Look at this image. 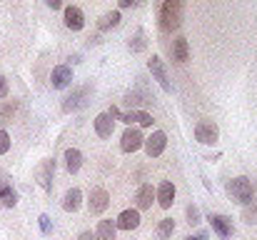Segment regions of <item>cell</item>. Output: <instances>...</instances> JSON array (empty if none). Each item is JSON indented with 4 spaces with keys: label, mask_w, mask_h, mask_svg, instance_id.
I'll return each instance as SVG.
<instances>
[{
    "label": "cell",
    "mask_w": 257,
    "mask_h": 240,
    "mask_svg": "<svg viewBox=\"0 0 257 240\" xmlns=\"http://www.w3.org/2000/svg\"><path fill=\"white\" fill-rule=\"evenodd\" d=\"M38 223H40V233H43V235H50V233H53V220H50V215L43 213V215L38 218Z\"/></svg>",
    "instance_id": "29"
},
{
    "label": "cell",
    "mask_w": 257,
    "mask_h": 240,
    "mask_svg": "<svg viewBox=\"0 0 257 240\" xmlns=\"http://www.w3.org/2000/svg\"><path fill=\"white\" fill-rule=\"evenodd\" d=\"M185 240H210V235H207V230H200V233H195V235H187Z\"/></svg>",
    "instance_id": "33"
},
{
    "label": "cell",
    "mask_w": 257,
    "mask_h": 240,
    "mask_svg": "<svg viewBox=\"0 0 257 240\" xmlns=\"http://www.w3.org/2000/svg\"><path fill=\"white\" fill-rule=\"evenodd\" d=\"M45 3H48V8H53V10L63 8V0H45Z\"/></svg>",
    "instance_id": "35"
},
{
    "label": "cell",
    "mask_w": 257,
    "mask_h": 240,
    "mask_svg": "<svg viewBox=\"0 0 257 240\" xmlns=\"http://www.w3.org/2000/svg\"><path fill=\"white\" fill-rule=\"evenodd\" d=\"M185 215H187V225H190V228H192V225H200V208H197V205H187Z\"/></svg>",
    "instance_id": "28"
},
{
    "label": "cell",
    "mask_w": 257,
    "mask_h": 240,
    "mask_svg": "<svg viewBox=\"0 0 257 240\" xmlns=\"http://www.w3.org/2000/svg\"><path fill=\"white\" fill-rule=\"evenodd\" d=\"M172 60L175 63H187L190 60V45H187V38H182V35H177L175 40H172Z\"/></svg>",
    "instance_id": "16"
},
{
    "label": "cell",
    "mask_w": 257,
    "mask_h": 240,
    "mask_svg": "<svg viewBox=\"0 0 257 240\" xmlns=\"http://www.w3.org/2000/svg\"><path fill=\"white\" fill-rule=\"evenodd\" d=\"M63 20H65V28H68V30H73V33H78V30H83V28H85V13H83L78 5H68V8H65Z\"/></svg>",
    "instance_id": "11"
},
{
    "label": "cell",
    "mask_w": 257,
    "mask_h": 240,
    "mask_svg": "<svg viewBox=\"0 0 257 240\" xmlns=\"http://www.w3.org/2000/svg\"><path fill=\"white\" fill-rule=\"evenodd\" d=\"M13 115H15V103L5 100V103L0 105V118H3V120H8V118H13Z\"/></svg>",
    "instance_id": "30"
},
{
    "label": "cell",
    "mask_w": 257,
    "mask_h": 240,
    "mask_svg": "<svg viewBox=\"0 0 257 240\" xmlns=\"http://www.w3.org/2000/svg\"><path fill=\"white\" fill-rule=\"evenodd\" d=\"M220 138V128L212 123V120H200L195 125V140L202 143V145H215Z\"/></svg>",
    "instance_id": "3"
},
{
    "label": "cell",
    "mask_w": 257,
    "mask_h": 240,
    "mask_svg": "<svg viewBox=\"0 0 257 240\" xmlns=\"http://www.w3.org/2000/svg\"><path fill=\"white\" fill-rule=\"evenodd\" d=\"M117 120H122L125 125H133V123H138V125H143V128H150L155 120H153V115L150 113H145V110H125V113H120V118Z\"/></svg>",
    "instance_id": "13"
},
{
    "label": "cell",
    "mask_w": 257,
    "mask_h": 240,
    "mask_svg": "<svg viewBox=\"0 0 257 240\" xmlns=\"http://www.w3.org/2000/svg\"><path fill=\"white\" fill-rule=\"evenodd\" d=\"M140 225V210H122L120 215H117V220H115V228H120V230H135Z\"/></svg>",
    "instance_id": "15"
},
{
    "label": "cell",
    "mask_w": 257,
    "mask_h": 240,
    "mask_svg": "<svg viewBox=\"0 0 257 240\" xmlns=\"http://www.w3.org/2000/svg\"><path fill=\"white\" fill-rule=\"evenodd\" d=\"M120 20H122L120 10H112V13H105V15L100 18L97 28H100V30H110V28H117V25H120Z\"/></svg>",
    "instance_id": "24"
},
{
    "label": "cell",
    "mask_w": 257,
    "mask_h": 240,
    "mask_svg": "<svg viewBox=\"0 0 257 240\" xmlns=\"http://www.w3.org/2000/svg\"><path fill=\"white\" fill-rule=\"evenodd\" d=\"M143 143H145V135L140 133V128H127L120 138V150L122 153H135V150L143 148Z\"/></svg>",
    "instance_id": "5"
},
{
    "label": "cell",
    "mask_w": 257,
    "mask_h": 240,
    "mask_svg": "<svg viewBox=\"0 0 257 240\" xmlns=\"http://www.w3.org/2000/svg\"><path fill=\"white\" fill-rule=\"evenodd\" d=\"M80 203H83V190H80V188H70V190L65 193V198H63V210L75 213V210L80 208Z\"/></svg>",
    "instance_id": "18"
},
{
    "label": "cell",
    "mask_w": 257,
    "mask_h": 240,
    "mask_svg": "<svg viewBox=\"0 0 257 240\" xmlns=\"http://www.w3.org/2000/svg\"><path fill=\"white\" fill-rule=\"evenodd\" d=\"M8 93H10L8 78H5V75H0V98H8Z\"/></svg>",
    "instance_id": "32"
},
{
    "label": "cell",
    "mask_w": 257,
    "mask_h": 240,
    "mask_svg": "<svg viewBox=\"0 0 257 240\" xmlns=\"http://www.w3.org/2000/svg\"><path fill=\"white\" fill-rule=\"evenodd\" d=\"M153 198H155V190H153V185H140V190H138V195H135V200H138V210H148V208H153Z\"/></svg>",
    "instance_id": "19"
},
{
    "label": "cell",
    "mask_w": 257,
    "mask_h": 240,
    "mask_svg": "<svg viewBox=\"0 0 257 240\" xmlns=\"http://www.w3.org/2000/svg\"><path fill=\"white\" fill-rule=\"evenodd\" d=\"M0 205L3 208H15L18 205V193L8 183H0Z\"/></svg>",
    "instance_id": "21"
},
{
    "label": "cell",
    "mask_w": 257,
    "mask_h": 240,
    "mask_svg": "<svg viewBox=\"0 0 257 240\" xmlns=\"http://www.w3.org/2000/svg\"><path fill=\"white\" fill-rule=\"evenodd\" d=\"M148 70L153 73V78L160 83V88L165 90V93H172V83L168 78V68H165V63L158 58V55H153L150 60H148Z\"/></svg>",
    "instance_id": "8"
},
{
    "label": "cell",
    "mask_w": 257,
    "mask_h": 240,
    "mask_svg": "<svg viewBox=\"0 0 257 240\" xmlns=\"http://www.w3.org/2000/svg\"><path fill=\"white\" fill-rule=\"evenodd\" d=\"M182 25V0H163L160 8V30L172 33Z\"/></svg>",
    "instance_id": "2"
},
{
    "label": "cell",
    "mask_w": 257,
    "mask_h": 240,
    "mask_svg": "<svg viewBox=\"0 0 257 240\" xmlns=\"http://www.w3.org/2000/svg\"><path fill=\"white\" fill-rule=\"evenodd\" d=\"M107 205H110L107 190H105V188H92L90 195H87V208H90V213H92V215H100V213L107 210Z\"/></svg>",
    "instance_id": "7"
},
{
    "label": "cell",
    "mask_w": 257,
    "mask_h": 240,
    "mask_svg": "<svg viewBox=\"0 0 257 240\" xmlns=\"http://www.w3.org/2000/svg\"><path fill=\"white\" fill-rule=\"evenodd\" d=\"M125 103L133 105V110H135V108L143 105V103H153V98H150L148 93H143V90H130V93L125 95Z\"/></svg>",
    "instance_id": "25"
},
{
    "label": "cell",
    "mask_w": 257,
    "mask_h": 240,
    "mask_svg": "<svg viewBox=\"0 0 257 240\" xmlns=\"http://www.w3.org/2000/svg\"><path fill=\"white\" fill-rule=\"evenodd\" d=\"M70 83H73V68H70V65H58V68H53L50 85H53L55 90H63V88H68Z\"/></svg>",
    "instance_id": "12"
},
{
    "label": "cell",
    "mask_w": 257,
    "mask_h": 240,
    "mask_svg": "<svg viewBox=\"0 0 257 240\" xmlns=\"http://www.w3.org/2000/svg\"><path fill=\"white\" fill-rule=\"evenodd\" d=\"M65 168H68V173H78L83 168V153L78 148H68L65 150Z\"/></svg>",
    "instance_id": "20"
},
{
    "label": "cell",
    "mask_w": 257,
    "mask_h": 240,
    "mask_svg": "<svg viewBox=\"0 0 257 240\" xmlns=\"http://www.w3.org/2000/svg\"><path fill=\"white\" fill-rule=\"evenodd\" d=\"M140 0H117V5L120 8H133V5H138Z\"/></svg>",
    "instance_id": "34"
},
{
    "label": "cell",
    "mask_w": 257,
    "mask_h": 240,
    "mask_svg": "<svg viewBox=\"0 0 257 240\" xmlns=\"http://www.w3.org/2000/svg\"><path fill=\"white\" fill-rule=\"evenodd\" d=\"M53 178H55V160L48 158L40 163V168L35 170V180L40 183V188L45 190V193H50L53 190Z\"/></svg>",
    "instance_id": "9"
},
{
    "label": "cell",
    "mask_w": 257,
    "mask_h": 240,
    "mask_svg": "<svg viewBox=\"0 0 257 240\" xmlns=\"http://www.w3.org/2000/svg\"><path fill=\"white\" fill-rule=\"evenodd\" d=\"M242 220H245L247 225H255L257 223V203L245 205V210H242Z\"/></svg>",
    "instance_id": "27"
},
{
    "label": "cell",
    "mask_w": 257,
    "mask_h": 240,
    "mask_svg": "<svg viewBox=\"0 0 257 240\" xmlns=\"http://www.w3.org/2000/svg\"><path fill=\"white\" fill-rule=\"evenodd\" d=\"M78 240H95V235H92L90 230H85V233H80V235H78Z\"/></svg>",
    "instance_id": "36"
},
{
    "label": "cell",
    "mask_w": 257,
    "mask_h": 240,
    "mask_svg": "<svg viewBox=\"0 0 257 240\" xmlns=\"http://www.w3.org/2000/svg\"><path fill=\"white\" fill-rule=\"evenodd\" d=\"M90 95H92V85H80V88H75V90L63 100V113H73V110H78L80 105H85Z\"/></svg>",
    "instance_id": "4"
},
{
    "label": "cell",
    "mask_w": 257,
    "mask_h": 240,
    "mask_svg": "<svg viewBox=\"0 0 257 240\" xmlns=\"http://www.w3.org/2000/svg\"><path fill=\"white\" fill-rule=\"evenodd\" d=\"M225 190H227L230 200H235L237 205H250V203H252V195H255V183H252L250 178L240 175V178L227 180Z\"/></svg>",
    "instance_id": "1"
},
{
    "label": "cell",
    "mask_w": 257,
    "mask_h": 240,
    "mask_svg": "<svg viewBox=\"0 0 257 240\" xmlns=\"http://www.w3.org/2000/svg\"><path fill=\"white\" fill-rule=\"evenodd\" d=\"M143 148H145V153H148L150 158H160V155L165 153V148H168V135H165L163 130H155L150 138H145Z\"/></svg>",
    "instance_id": "6"
},
{
    "label": "cell",
    "mask_w": 257,
    "mask_h": 240,
    "mask_svg": "<svg viewBox=\"0 0 257 240\" xmlns=\"http://www.w3.org/2000/svg\"><path fill=\"white\" fill-rule=\"evenodd\" d=\"M112 130H115V120H112L107 113H100V115L95 118V133H97L100 138H110Z\"/></svg>",
    "instance_id": "17"
},
{
    "label": "cell",
    "mask_w": 257,
    "mask_h": 240,
    "mask_svg": "<svg viewBox=\"0 0 257 240\" xmlns=\"http://www.w3.org/2000/svg\"><path fill=\"white\" fill-rule=\"evenodd\" d=\"M207 220H210L212 230H215L220 238H232V235H235L232 220H230L227 215H222V213H210V215H207Z\"/></svg>",
    "instance_id": "10"
},
{
    "label": "cell",
    "mask_w": 257,
    "mask_h": 240,
    "mask_svg": "<svg viewBox=\"0 0 257 240\" xmlns=\"http://www.w3.org/2000/svg\"><path fill=\"white\" fill-rule=\"evenodd\" d=\"M145 38H148V35H145V30L140 28V30L135 33V38L130 40V50H133V53H143V50L148 48V40H145Z\"/></svg>",
    "instance_id": "26"
},
{
    "label": "cell",
    "mask_w": 257,
    "mask_h": 240,
    "mask_svg": "<svg viewBox=\"0 0 257 240\" xmlns=\"http://www.w3.org/2000/svg\"><path fill=\"white\" fill-rule=\"evenodd\" d=\"M10 150V135L5 130H0V155H5Z\"/></svg>",
    "instance_id": "31"
},
{
    "label": "cell",
    "mask_w": 257,
    "mask_h": 240,
    "mask_svg": "<svg viewBox=\"0 0 257 240\" xmlns=\"http://www.w3.org/2000/svg\"><path fill=\"white\" fill-rule=\"evenodd\" d=\"M115 233H117V228L112 220H100L97 230H95V240H115Z\"/></svg>",
    "instance_id": "22"
},
{
    "label": "cell",
    "mask_w": 257,
    "mask_h": 240,
    "mask_svg": "<svg viewBox=\"0 0 257 240\" xmlns=\"http://www.w3.org/2000/svg\"><path fill=\"white\" fill-rule=\"evenodd\" d=\"M155 198H158L160 208L170 210L172 203H175V183H170V180H163V183L158 185V193H155Z\"/></svg>",
    "instance_id": "14"
},
{
    "label": "cell",
    "mask_w": 257,
    "mask_h": 240,
    "mask_svg": "<svg viewBox=\"0 0 257 240\" xmlns=\"http://www.w3.org/2000/svg\"><path fill=\"white\" fill-rule=\"evenodd\" d=\"M175 233V220L172 218H163L155 228V240H170Z\"/></svg>",
    "instance_id": "23"
}]
</instances>
